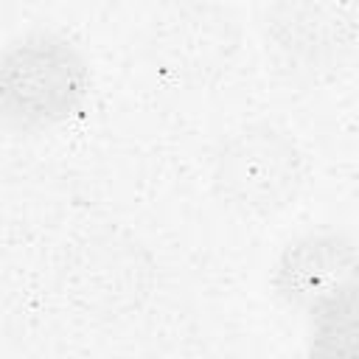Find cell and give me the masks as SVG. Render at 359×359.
Listing matches in <instances>:
<instances>
[{
    "label": "cell",
    "mask_w": 359,
    "mask_h": 359,
    "mask_svg": "<svg viewBox=\"0 0 359 359\" xmlns=\"http://www.w3.org/2000/svg\"><path fill=\"white\" fill-rule=\"evenodd\" d=\"M90 90V59L59 31H28L3 50L0 115L22 135H42L67 123L84 109Z\"/></svg>",
    "instance_id": "1"
},
{
    "label": "cell",
    "mask_w": 359,
    "mask_h": 359,
    "mask_svg": "<svg viewBox=\"0 0 359 359\" xmlns=\"http://www.w3.org/2000/svg\"><path fill=\"white\" fill-rule=\"evenodd\" d=\"M306 157L297 140L266 121L233 129L213 151L210 188L216 199L247 219H266L300 196Z\"/></svg>",
    "instance_id": "2"
},
{
    "label": "cell",
    "mask_w": 359,
    "mask_h": 359,
    "mask_svg": "<svg viewBox=\"0 0 359 359\" xmlns=\"http://www.w3.org/2000/svg\"><path fill=\"white\" fill-rule=\"evenodd\" d=\"M143 62L168 87L219 81L241 50V25L219 0H165L143 31Z\"/></svg>",
    "instance_id": "3"
},
{
    "label": "cell",
    "mask_w": 359,
    "mask_h": 359,
    "mask_svg": "<svg viewBox=\"0 0 359 359\" xmlns=\"http://www.w3.org/2000/svg\"><path fill=\"white\" fill-rule=\"evenodd\" d=\"M359 42L351 0H275L264 17V50L272 70L292 84L334 79Z\"/></svg>",
    "instance_id": "4"
},
{
    "label": "cell",
    "mask_w": 359,
    "mask_h": 359,
    "mask_svg": "<svg viewBox=\"0 0 359 359\" xmlns=\"http://www.w3.org/2000/svg\"><path fill=\"white\" fill-rule=\"evenodd\" d=\"M269 283L306 320L359 300V241L339 227H309L280 247Z\"/></svg>",
    "instance_id": "5"
},
{
    "label": "cell",
    "mask_w": 359,
    "mask_h": 359,
    "mask_svg": "<svg viewBox=\"0 0 359 359\" xmlns=\"http://www.w3.org/2000/svg\"><path fill=\"white\" fill-rule=\"evenodd\" d=\"M151 258L132 236L101 233L90 236L79 250L70 272L73 294L90 311L121 317L149 297L151 289Z\"/></svg>",
    "instance_id": "6"
},
{
    "label": "cell",
    "mask_w": 359,
    "mask_h": 359,
    "mask_svg": "<svg viewBox=\"0 0 359 359\" xmlns=\"http://www.w3.org/2000/svg\"><path fill=\"white\" fill-rule=\"evenodd\" d=\"M309 353L359 359V300L328 309L309 320Z\"/></svg>",
    "instance_id": "7"
},
{
    "label": "cell",
    "mask_w": 359,
    "mask_h": 359,
    "mask_svg": "<svg viewBox=\"0 0 359 359\" xmlns=\"http://www.w3.org/2000/svg\"><path fill=\"white\" fill-rule=\"evenodd\" d=\"M351 3H359V0H351Z\"/></svg>",
    "instance_id": "8"
}]
</instances>
